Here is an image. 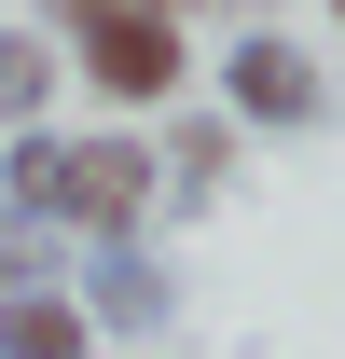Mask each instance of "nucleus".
<instances>
[{"label":"nucleus","mask_w":345,"mask_h":359,"mask_svg":"<svg viewBox=\"0 0 345 359\" xmlns=\"http://www.w3.org/2000/svg\"><path fill=\"white\" fill-rule=\"evenodd\" d=\"M235 97H249V111H276V125H290V111H318V69H304L290 42H249V55H235Z\"/></svg>","instance_id":"7ed1b4c3"},{"label":"nucleus","mask_w":345,"mask_h":359,"mask_svg":"<svg viewBox=\"0 0 345 359\" xmlns=\"http://www.w3.org/2000/svg\"><path fill=\"white\" fill-rule=\"evenodd\" d=\"M138 180H152V166H138V138H97V152H28V194H55V208H69V222H97V235L138 208Z\"/></svg>","instance_id":"f257e3e1"},{"label":"nucleus","mask_w":345,"mask_h":359,"mask_svg":"<svg viewBox=\"0 0 345 359\" xmlns=\"http://www.w3.org/2000/svg\"><path fill=\"white\" fill-rule=\"evenodd\" d=\"M332 14H345V0H332Z\"/></svg>","instance_id":"39448f33"},{"label":"nucleus","mask_w":345,"mask_h":359,"mask_svg":"<svg viewBox=\"0 0 345 359\" xmlns=\"http://www.w3.org/2000/svg\"><path fill=\"white\" fill-rule=\"evenodd\" d=\"M0 346H14V359H83V318H69V304H14Z\"/></svg>","instance_id":"20e7f679"},{"label":"nucleus","mask_w":345,"mask_h":359,"mask_svg":"<svg viewBox=\"0 0 345 359\" xmlns=\"http://www.w3.org/2000/svg\"><path fill=\"white\" fill-rule=\"evenodd\" d=\"M83 83L125 97V111L166 97V83H180V28H166V14H97V28H83Z\"/></svg>","instance_id":"f03ea898"}]
</instances>
